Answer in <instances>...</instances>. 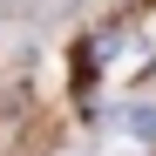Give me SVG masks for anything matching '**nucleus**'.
I'll list each match as a JSON object with an SVG mask.
<instances>
[{
    "label": "nucleus",
    "mask_w": 156,
    "mask_h": 156,
    "mask_svg": "<svg viewBox=\"0 0 156 156\" xmlns=\"http://www.w3.org/2000/svg\"><path fill=\"white\" fill-rule=\"evenodd\" d=\"M115 143H136V149H156V102H115Z\"/></svg>",
    "instance_id": "1"
}]
</instances>
